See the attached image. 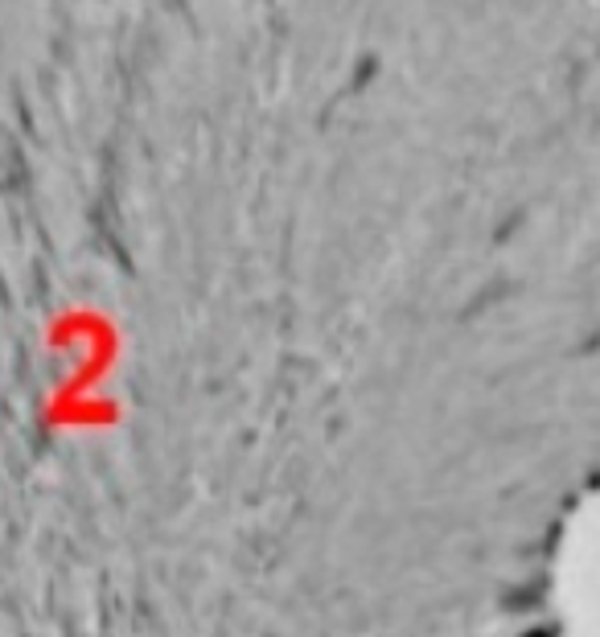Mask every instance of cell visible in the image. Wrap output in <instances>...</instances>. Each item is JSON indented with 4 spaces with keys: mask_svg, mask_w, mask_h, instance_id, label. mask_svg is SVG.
<instances>
[{
    "mask_svg": "<svg viewBox=\"0 0 600 637\" xmlns=\"http://www.w3.org/2000/svg\"><path fill=\"white\" fill-rule=\"evenodd\" d=\"M387 33L379 0H0V637H473Z\"/></svg>",
    "mask_w": 600,
    "mask_h": 637,
    "instance_id": "obj_1",
    "label": "cell"
}]
</instances>
